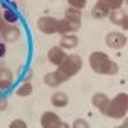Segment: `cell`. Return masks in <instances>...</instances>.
<instances>
[{
    "label": "cell",
    "instance_id": "obj_16",
    "mask_svg": "<svg viewBox=\"0 0 128 128\" xmlns=\"http://www.w3.org/2000/svg\"><path fill=\"white\" fill-rule=\"evenodd\" d=\"M68 21H70L72 24H76V25L81 26V20H83V14H81L80 10L73 8V7H68L65 10V17Z\"/></svg>",
    "mask_w": 128,
    "mask_h": 128
},
{
    "label": "cell",
    "instance_id": "obj_11",
    "mask_svg": "<svg viewBox=\"0 0 128 128\" xmlns=\"http://www.w3.org/2000/svg\"><path fill=\"white\" fill-rule=\"evenodd\" d=\"M2 36H3L4 42L7 43H14L20 39L21 36V29L17 25H6L4 30L2 32Z\"/></svg>",
    "mask_w": 128,
    "mask_h": 128
},
{
    "label": "cell",
    "instance_id": "obj_3",
    "mask_svg": "<svg viewBox=\"0 0 128 128\" xmlns=\"http://www.w3.org/2000/svg\"><path fill=\"white\" fill-rule=\"evenodd\" d=\"M128 112V94L127 92H120L113 99H110L106 116L113 120L125 118Z\"/></svg>",
    "mask_w": 128,
    "mask_h": 128
},
{
    "label": "cell",
    "instance_id": "obj_10",
    "mask_svg": "<svg viewBox=\"0 0 128 128\" xmlns=\"http://www.w3.org/2000/svg\"><path fill=\"white\" fill-rule=\"evenodd\" d=\"M81 26L76 25V24H72L70 21H68L66 18H62V20H58L56 22V33L58 34H69L72 32H77Z\"/></svg>",
    "mask_w": 128,
    "mask_h": 128
},
{
    "label": "cell",
    "instance_id": "obj_2",
    "mask_svg": "<svg viewBox=\"0 0 128 128\" xmlns=\"http://www.w3.org/2000/svg\"><path fill=\"white\" fill-rule=\"evenodd\" d=\"M83 69V59L77 54H70L65 58V61L56 68L55 74L58 77L59 83H66L68 80L76 76L80 70Z\"/></svg>",
    "mask_w": 128,
    "mask_h": 128
},
{
    "label": "cell",
    "instance_id": "obj_6",
    "mask_svg": "<svg viewBox=\"0 0 128 128\" xmlns=\"http://www.w3.org/2000/svg\"><path fill=\"white\" fill-rule=\"evenodd\" d=\"M56 22L58 20L50 15H43L37 21V28L44 34H55L56 33Z\"/></svg>",
    "mask_w": 128,
    "mask_h": 128
},
{
    "label": "cell",
    "instance_id": "obj_14",
    "mask_svg": "<svg viewBox=\"0 0 128 128\" xmlns=\"http://www.w3.org/2000/svg\"><path fill=\"white\" fill-rule=\"evenodd\" d=\"M51 105L56 109H64L69 105V96L64 91H56L51 95Z\"/></svg>",
    "mask_w": 128,
    "mask_h": 128
},
{
    "label": "cell",
    "instance_id": "obj_7",
    "mask_svg": "<svg viewBox=\"0 0 128 128\" xmlns=\"http://www.w3.org/2000/svg\"><path fill=\"white\" fill-rule=\"evenodd\" d=\"M62 122V118L56 113L48 110L44 112L40 117V125L42 128H58Z\"/></svg>",
    "mask_w": 128,
    "mask_h": 128
},
{
    "label": "cell",
    "instance_id": "obj_20",
    "mask_svg": "<svg viewBox=\"0 0 128 128\" xmlns=\"http://www.w3.org/2000/svg\"><path fill=\"white\" fill-rule=\"evenodd\" d=\"M102 2L110 10H116V8H121L122 3H124L125 0H102Z\"/></svg>",
    "mask_w": 128,
    "mask_h": 128
},
{
    "label": "cell",
    "instance_id": "obj_17",
    "mask_svg": "<svg viewBox=\"0 0 128 128\" xmlns=\"http://www.w3.org/2000/svg\"><path fill=\"white\" fill-rule=\"evenodd\" d=\"M43 81H44V84L47 87H50V88H56V87L61 86V83H59L58 77H56L55 72H48L44 74V77H43Z\"/></svg>",
    "mask_w": 128,
    "mask_h": 128
},
{
    "label": "cell",
    "instance_id": "obj_4",
    "mask_svg": "<svg viewBox=\"0 0 128 128\" xmlns=\"http://www.w3.org/2000/svg\"><path fill=\"white\" fill-rule=\"evenodd\" d=\"M127 36L122 32H109L105 36V43L109 48H113V50H120V48H124L127 46Z\"/></svg>",
    "mask_w": 128,
    "mask_h": 128
},
{
    "label": "cell",
    "instance_id": "obj_12",
    "mask_svg": "<svg viewBox=\"0 0 128 128\" xmlns=\"http://www.w3.org/2000/svg\"><path fill=\"white\" fill-rule=\"evenodd\" d=\"M109 12H110V8L103 3L102 0H96L95 6L92 7V10H91V15H92V18H95V20L108 18Z\"/></svg>",
    "mask_w": 128,
    "mask_h": 128
},
{
    "label": "cell",
    "instance_id": "obj_8",
    "mask_svg": "<svg viewBox=\"0 0 128 128\" xmlns=\"http://www.w3.org/2000/svg\"><path fill=\"white\" fill-rule=\"evenodd\" d=\"M91 102H92V105L100 112V113L106 116L109 103H110V98H109L105 92H96V94H94L92 98H91Z\"/></svg>",
    "mask_w": 128,
    "mask_h": 128
},
{
    "label": "cell",
    "instance_id": "obj_9",
    "mask_svg": "<svg viewBox=\"0 0 128 128\" xmlns=\"http://www.w3.org/2000/svg\"><path fill=\"white\" fill-rule=\"evenodd\" d=\"M47 56H48V61L58 68L59 65L65 61V58L68 56V54H66V51H65L64 48H61L59 46H54V47H51L50 50H48Z\"/></svg>",
    "mask_w": 128,
    "mask_h": 128
},
{
    "label": "cell",
    "instance_id": "obj_5",
    "mask_svg": "<svg viewBox=\"0 0 128 128\" xmlns=\"http://www.w3.org/2000/svg\"><path fill=\"white\" fill-rule=\"evenodd\" d=\"M108 18L113 25L121 26V28L124 29V32L128 30V14H127L125 10H122V8L110 10Z\"/></svg>",
    "mask_w": 128,
    "mask_h": 128
},
{
    "label": "cell",
    "instance_id": "obj_1",
    "mask_svg": "<svg viewBox=\"0 0 128 128\" xmlns=\"http://www.w3.org/2000/svg\"><path fill=\"white\" fill-rule=\"evenodd\" d=\"M88 64L90 68L98 74L114 76L118 73V65L103 51H94L88 58Z\"/></svg>",
    "mask_w": 128,
    "mask_h": 128
},
{
    "label": "cell",
    "instance_id": "obj_26",
    "mask_svg": "<svg viewBox=\"0 0 128 128\" xmlns=\"http://www.w3.org/2000/svg\"><path fill=\"white\" fill-rule=\"evenodd\" d=\"M6 25H7V24H6V21L3 20V15L0 14V34H2V32L4 30V28H6Z\"/></svg>",
    "mask_w": 128,
    "mask_h": 128
},
{
    "label": "cell",
    "instance_id": "obj_21",
    "mask_svg": "<svg viewBox=\"0 0 128 128\" xmlns=\"http://www.w3.org/2000/svg\"><path fill=\"white\" fill-rule=\"evenodd\" d=\"M69 3V7H73V8H77V10H83L86 8L87 6V0H68Z\"/></svg>",
    "mask_w": 128,
    "mask_h": 128
},
{
    "label": "cell",
    "instance_id": "obj_28",
    "mask_svg": "<svg viewBox=\"0 0 128 128\" xmlns=\"http://www.w3.org/2000/svg\"><path fill=\"white\" fill-rule=\"evenodd\" d=\"M32 74H33V73H32V70H29L28 74H26V77H24V81H29L32 78Z\"/></svg>",
    "mask_w": 128,
    "mask_h": 128
},
{
    "label": "cell",
    "instance_id": "obj_15",
    "mask_svg": "<svg viewBox=\"0 0 128 128\" xmlns=\"http://www.w3.org/2000/svg\"><path fill=\"white\" fill-rule=\"evenodd\" d=\"M78 46V37L73 33L69 34H64L61 37V42H59V47L64 48L65 51L66 50H73Z\"/></svg>",
    "mask_w": 128,
    "mask_h": 128
},
{
    "label": "cell",
    "instance_id": "obj_24",
    "mask_svg": "<svg viewBox=\"0 0 128 128\" xmlns=\"http://www.w3.org/2000/svg\"><path fill=\"white\" fill-rule=\"evenodd\" d=\"M7 108H8V100H7L4 96L0 98V112H4Z\"/></svg>",
    "mask_w": 128,
    "mask_h": 128
},
{
    "label": "cell",
    "instance_id": "obj_23",
    "mask_svg": "<svg viewBox=\"0 0 128 128\" xmlns=\"http://www.w3.org/2000/svg\"><path fill=\"white\" fill-rule=\"evenodd\" d=\"M8 128H28V124L22 118H15L10 122Z\"/></svg>",
    "mask_w": 128,
    "mask_h": 128
},
{
    "label": "cell",
    "instance_id": "obj_19",
    "mask_svg": "<svg viewBox=\"0 0 128 128\" xmlns=\"http://www.w3.org/2000/svg\"><path fill=\"white\" fill-rule=\"evenodd\" d=\"M3 20L6 21V24H8V25H15V24L18 22V14L14 11V10H11V8H4V11H3Z\"/></svg>",
    "mask_w": 128,
    "mask_h": 128
},
{
    "label": "cell",
    "instance_id": "obj_27",
    "mask_svg": "<svg viewBox=\"0 0 128 128\" xmlns=\"http://www.w3.org/2000/svg\"><path fill=\"white\" fill-rule=\"evenodd\" d=\"M113 128H128V121L127 120H124V122L120 125H117V127H113Z\"/></svg>",
    "mask_w": 128,
    "mask_h": 128
},
{
    "label": "cell",
    "instance_id": "obj_18",
    "mask_svg": "<svg viewBox=\"0 0 128 128\" xmlns=\"http://www.w3.org/2000/svg\"><path fill=\"white\" fill-rule=\"evenodd\" d=\"M32 92H33V86H32L29 81H24V83L21 84L17 90H15V94H17L18 96H21V98L29 96Z\"/></svg>",
    "mask_w": 128,
    "mask_h": 128
},
{
    "label": "cell",
    "instance_id": "obj_25",
    "mask_svg": "<svg viewBox=\"0 0 128 128\" xmlns=\"http://www.w3.org/2000/svg\"><path fill=\"white\" fill-rule=\"evenodd\" d=\"M6 55V43L0 42V58H3Z\"/></svg>",
    "mask_w": 128,
    "mask_h": 128
},
{
    "label": "cell",
    "instance_id": "obj_30",
    "mask_svg": "<svg viewBox=\"0 0 128 128\" xmlns=\"http://www.w3.org/2000/svg\"><path fill=\"white\" fill-rule=\"evenodd\" d=\"M4 2H10V0H4Z\"/></svg>",
    "mask_w": 128,
    "mask_h": 128
},
{
    "label": "cell",
    "instance_id": "obj_29",
    "mask_svg": "<svg viewBox=\"0 0 128 128\" xmlns=\"http://www.w3.org/2000/svg\"><path fill=\"white\" fill-rule=\"evenodd\" d=\"M58 128H70V125L68 124V122H65V121H62L61 122V125H59Z\"/></svg>",
    "mask_w": 128,
    "mask_h": 128
},
{
    "label": "cell",
    "instance_id": "obj_13",
    "mask_svg": "<svg viewBox=\"0 0 128 128\" xmlns=\"http://www.w3.org/2000/svg\"><path fill=\"white\" fill-rule=\"evenodd\" d=\"M14 76L12 72L7 68H0V91H6L12 86Z\"/></svg>",
    "mask_w": 128,
    "mask_h": 128
},
{
    "label": "cell",
    "instance_id": "obj_22",
    "mask_svg": "<svg viewBox=\"0 0 128 128\" xmlns=\"http://www.w3.org/2000/svg\"><path fill=\"white\" fill-rule=\"evenodd\" d=\"M70 128H91L90 124L87 122V120L84 118H76L73 121V124L70 125Z\"/></svg>",
    "mask_w": 128,
    "mask_h": 128
}]
</instances>
